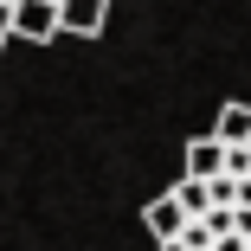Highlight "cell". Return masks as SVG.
I'll list each match as a JSON object with an SVG mask.
<instances>
[{
    "label": "cell",
    "mask_w": 251,
    "mask_h": 251,
    "mask_svg": "<svg viewBox=\"0 0 251 251\" xmlns=\"http://www.w3.org/2000/svg\"><path fill=\"white\" fill-rule=\"evenodd\" d=\"M168 193L180 200V213H187V219H200V213H206V206H213V193H206V180H193V174H187V180H174Z\"/></svg>",
    "instance_id": "obj_6"
},
{
    "label": "cell",
    "mask_w": 251,
    "mask_h": 251,
    "mask_svg": "<svg viewBox=\"0 0 251 251\" xmlns=\"http://www.w3.org/2000/svg\"><path fill=\"white\" fill-rule=\"evenodd\" d=\"M7 39H32V45L58 39V0H13L7 7Z\"/></svg>",
    "instance_id": "obj_1"
},
{
    "label": "cell",
    "mask_w": 251,
    "mask_h": 251,
    "mask_svg": "<svg viewBox=\"0 0 251 251\" xmlns=\"http://www.w3.org/2000/svg\"><path fill=\"white\" fill-rule=\"evenodd\" d=\"M110 20V0H58V32H77V39H97Z\"/></svg>",
    "instance_id": "obj_2"
},
{
    "label": "cell",
    "mask_w": 251,
    "mask_h": 251,
    "mask_svg": "<svg viewBox=\"0 0 251 251\" xmlns=\"http://www.w3.org/2000/svg\"><path fill=\"white\" fill-rule=\"evenodd\" d=\"M0 45H7V0H0Z\"/></svg>",
    "instance_id": "obj_8"
},
{
    "label": "cell",
    "mask_w": 251,
    "mask_h": 251,
    "mask_svg": "<svg viewBox=\"0 0 251 251\" xmlns=\"http://www.w3.org/2000/svg\"><path fill=\"white\" fill-rule=\"evenodd\" d=\"M142 226H148V238H174V232L187 226V213H180L174 193H155V200L142 206Z\"/></svg>",
    "instance_id": "obj_3"
},
{
    "label": "cell",
    "mask_w": 251,
    "mask_h": 251,
    "mask_svg": "<svg viewBox=\"0 0 251 251\" xmlns=\"http://www.w3.org/2000/svg\"><path fill=\"white\" fill-rule=\"evenodd\" d=\"M213 135L219 142H251V103H226L219 123H213Z\"/></svg>",
    "instance_id": "obj_5"
},
{
    "label": "cell",
    "mask_w": 251,
    "mask_h": 251,
    "mask_svg": "<svg viewBox=\"0 0 251 251\" xmlns=\"http://www.w3.org/2000/svg\"><path fill=\"white\" fill-rule=\"evenodd\" d=\"M7 7H13V0H7Z\"/></svg>",
    "instance_id": "obj_9"
},
{
    "label": "cell",
    "mask_w": 251,
    "mask_h": 251,
    "mask_svg": "<svg viewBox=\"0 0 251 251\" xmlns=\"http://www.w3.org/2000/svg\"><path fill=\"white\" fill-rule=\"evenodd\" d=\"M155 251H187V245L180 238H155Z\"/></svg>",
    "instance_id": "obj_7"
},
{
    "label": "cell",
    "mask_w": 251,
    "mask_h": 251,
    "mask_svg": "<svg viewBox=\"0 0 251 251\" xmlns=\"http://www.w3.org/2000/svg\"><path fill=\"white\" fill-rule=\"evenodd\" d=\"M219 161H226V142H219V135H193V142H187V174H193V180H213Z\"/></svg>",
    "instance_id": "obj_4"
}]
</instances>
